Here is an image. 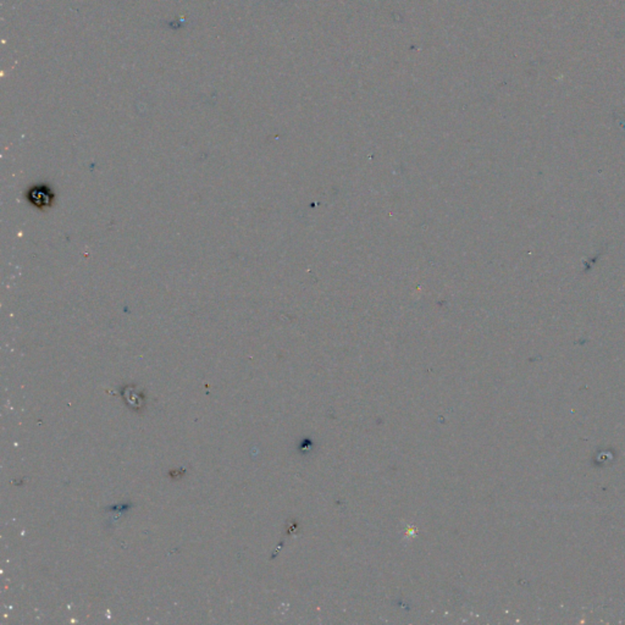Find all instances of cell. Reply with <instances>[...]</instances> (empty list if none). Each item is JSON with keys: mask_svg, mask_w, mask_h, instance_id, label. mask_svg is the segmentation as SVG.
<instances>
[{"mask_svg": "<svg viewBox=\"0 0 625 625\" xmlns=\"http://www.w3.org/2000/svg\"><path fill=\"white\" fill-rule=\"evenodd\" d=\"M26 196H27L28 202L32 204L33 207L41 209V210L50 208L52 204L54 203V192L50 187L45 186V185H36V186L31 187Z\"/></svg>", "mask_w": 625, "mask_h": 625, "instance_id": "obj_1", "label": "cell"}]
</instances>
